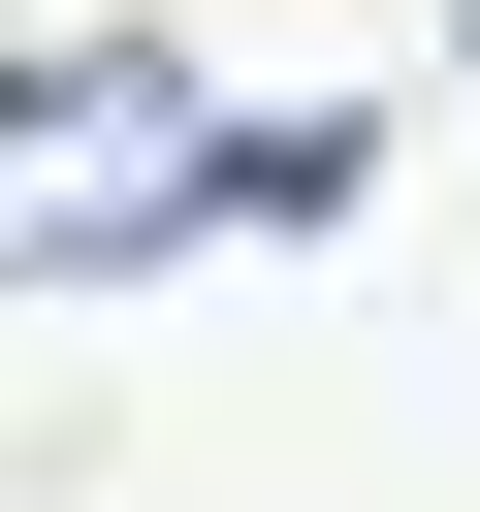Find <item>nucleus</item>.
<instances>
[{
  "mask_svg": "<svg viewBox=\"0 0 480 512\" xmlns=\"http://www.w3.org/2000/svg\"><path fill=\"white\" fill-rule=\"evenodd\" d=\"M192 224H256V128H224L160 32H32V64H0V288H128V256H192Z\"/></svg>",
  "mask_w": 480,
  "mask_h": 512,
  "instance_id": "obj_1",
  "label": "nucleus"
},
{
  "mask_svg": "<svg viewBox=\"0 0 480 512\" xmlns=\"http://www.w3.org/2000/svg\"><path fill=\"white\" fill-rule=\"evenodd\" d=\"M448 64H480V0H448Z\"/></svg>",
  "mask_w": 480,
  "mask_h": 512,
  "instance_id": "obj_2",
  "label": "nucleus"
}]
</instances>
